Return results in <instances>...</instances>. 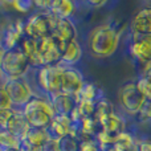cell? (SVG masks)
Segmentation results:
<instances>
[{
	"instance_id": "1",
	"label": "cell",
	"mask_w": 151,
	"mask_h": 151,
	"mask_svg": "<svg viewBox=\"0 0 151 151\" xmlns=\"http://www.w3.org/2000/svg\"><path fill=\"white\" fill-rule=\"evenodd\" d=\"M119 44V32L110 24L93 29L89 37V48L94 57L105 58L115 53Z\"/></svg>"
},
{
	"instance_id": "2",
	"label": "cell",
	"mask_w": 151,
	"mask_h": 151,
	"mask_svg": "<svg viewBox=\"0 0 151 151\" xmlns=\"http://www.w3.org/2000/svg\"><path fill=\"white\" fill-rule=\"evenodd\" d=\"M23 114L31 127L39 129H47L56 115L50 102L41 98H32L24 106Z\"/></svg>"
},
{
	"instance_id": "3",
	"label": "cell",
	"mask_w": 151,
	"mask_h": 151,
	"mask_svg": "<svg viewBox=\"0 0 151 151\" xmlns=\"http://www.w3.org/2000/svg\"><path fill=\"white\" fill-rule=\"evenodd\" d=\"M29 61L27 58L25 53L19 47L12 48V49L4 50V55L0 61V73L7 80H13V78H21L23 74L28 70Z\"/></svg>"
},
{
	"instance_id": "4",
	"label": "cell",
	"mask_w": 151,
	"mask_h": 151,
	"mask_svg": "<svg viewBox=\"0 0 151 151\" xmlns=\"http://www.w3.org/2000/svg\"><path fill=\"white\" fill-rule=\"evenodd\" d=\"M56 20L57 19L50 15L49 12H39L31 16V19L25 23L24 32L29 39L33 40L49 37L52 36L53 31H55Z\"/></svg>"
},
{
	"instance_id": "5",
	"label": "cell",
	"mask_w": 151,
	"mask_h": 151,
	"mask_svg": "<svg viewBox=\"0 0 151 151\" xmlns=\"http://www.w3.org/2000/svg\"><path fill=\"white\" fill-rule=\"evenodd\" d=\"M118 98L122 107L130 114H138L141 107L146 102V97L139 90L138 85L134 82L123 85L118 91Z\"/></svg>"
},
{
	"instance_id": "6",
	"label": "cell",
	"mask_w": 151,
	"mask_h": 151,
	"mask_svg": "<svg viewBox=\"0 0 151 151\" xmlns=\"http://www.w3.org/2000/svg\"><path fill=\"white\" fill-rule=\"evenodd\" d=\"M37 49H39V57L41 66L60 64L64 48L53 36L37 40Z\"/></svg>"
},
{
	"instance_id": "7",
	"label": "cell",
	"mask_w": 151,
	"mask_h": 151,
	"mask_svg": "<svg viewBox=\"0 0 151 151\" xmlns=\"http://www.w3.org/2000/svg\"><path fill=\"white\" fill-rule=\"evenodd\" d=\"M64 66L60 64L56 65L41 66L39 72V82L45 91L52 94L61 91V81H63Z\"/></svg>"
},
{
	"instance_id": "8",
	"label": "cell",
	"mask_w": 151,
	"mask_h": 151,
	"mask_svg": "<svg viewBox=\"0 0 151 151\" xmlns=\"http://www.w3.org/2000/svg\"><path fill=\"white\" fill-rule=\"evenodd\" d=\"M4 89L7 90L12 104L16 106H25L33 98L31 88L23 77L4 81Z\"/></svg>"
},
{
	"instance_id": "9",
	"label": "cell",
	"mask_w": 151,
	"mask_h": 151,
	"mask_svg": "<svg viewBox=\"0 0 151 151\" xmlns=\"http://www.w3.org/2000/svg\"><path fill=\"white\" fill-rule=\"evenodd\" d=\"M85 82L81 73L69 66H64L63 81H61V93L76 97L83 88Z\"/></svg>"
},
{
	"instance_id": "10",
	"label": "cell",
	"mask_w": 151,
	"mask_h": 151,
	"mask_svg": "<svg viewBox=\"0 0 151 151\" xmlns=\"http://www.w3.org/2000/svg\"><path fill=\"white\" fill-rule=\"evenodd\" d=\"M50 105H52L53 110H55L56 115H61V117H68L70 118L72 113L77 107V99L73 96H69L65 93H56L52 94L50 97Z\"/></svg>"
},
{
	"instance_id": "11",
	"label": "cell",
	"mask_w": 151,
	"mask_h": 151,
	"mask_svg": "<svg viewBox=\"0 0 151 151\" xmlns=\"http://www.w3.org/2000/svg\"><path fill=\"white\" fill-rule=\"evenodd\" d=\"M52 36L61 44V47L65 49L66 44L76 40L77 37V29L74 24L69 19H57Z\"/></svg>"
},
{
	"instance_id": "12",
	"label": "cell",
	"mask_w": 151,
	"mask_h": 151,
	"mask_svg": "<svg viewBox=\"0 0 151 151\" xmlns=\"http://www.w3.org/2000/svg\"><path fill=\"white\" fill-rule=\"evenodd\" d=\"M130 52L141 63H151V35L149 36H134L130 45Z\"/></svg>"
},
{
	"instance_id": "13",
	"label": "cell",
	"mask_w": 151,
	"mask_h": 151,
	"mask_svg": "<svg viewBox=\"0 0 151 151\" xmlns=\"http://www.w3.org/2000/svg\"><path fill=\"white\" fill-rule=\"evenodd\" d=\"M131 31L134 36L151 35V8H143L134 15L131 20Z\"/></svg>"
},
{
	"instance_id": "14",
	"label": "cell",
	"mask_w": 151,
	"mask_h": 151,
	"mask_svg": "<svg viewBox=\"0 0 151 151\" xmlns=\"http://www.w3.org/2000/svg\"><path fill=\"white\" fill-rule=\"evenodd\" d=\"M70 125H72L70 118L61 117V115H55L53 121L50 122V125L48 126L45 130H47L49 138L60 141L64 137L70 134Z\"/></svg>"
},
{
	"instance_id": "15",
	"label": "cell",
	"mask_w": 151,
	"mask_h": 151,
	"mask_svg": "<svg viewBox=\"0 0 151 151\" xmlns=\"http://www.w3.org/2000/svg\"><path fill=\"white\" fill-rule=\"evenodd\" d=\"M99 122V126H101L102 131H106L110 135L118 137L121 134H123V130H125V121L122 118H119L118 115H115L114 113L110 115H106V117H101L97 118Z\"/></svg>"
},
{
	"instance_id": "16",
	"label": "cell",
	"mask_w": 151,
	"mask_h": 151,
	"mask_svg": "<svg viewBox=\"0 0 151 151\" xmlns=\"http://www.w3.org/2000/svg\"><path fill=\"white\" fill-rule=\"evenodd\" d=\"M81 56H82V49H81V45L77 42V40H73V41L68 42L63 52V56H61V61L60 64H63L64 66H69L73 65V64H77L80 61Z\"/></svg>"
},
{
	"instance_id": "17",
	"label": "cell",
	"mask_w": 151,
	"mask_h": 151,
	"mask_svg": "<svg viewBox=\"0 0 151 151\" xmlns=\"http://www.w3.org/2000/svg\"><path fill=\"white\" fill-rule=\"evenodd\" d=\"M74 12V5L69 0H55L49 8V13L56 19H69Z\"/></svg>"
},
{
	"instance_id": "18",
	"label": "cell",
	"mask_w": 151,
	"mask_h": 151,
	"mask_svg": "<svg viewBox=\"0 0 151 151\" xmlns=\"http://www.w3.org/2000/svg\"><path fill=\"white\" fill-rule=\"evenodd\" d=\"M29 127H31V126H29V123L27 122V119H25V117H24L23 113L16 111V115L13 117L12 122L9 123V126H8L7 130L9 131V133L15 134L17 138H20L21 141H23V138L25 137L27 131L29 130Z\"/></svg>"
},
{
	"instance_id": "19",
	"label": "cell",
	"mask_w": 151,
	"mask_h": 151,
	"mask_svg": "<svg viewBox=\"0 0 151 151\" xmlns=\"http://www.w3.org/2000/svg\"><path fill=\"white\" fill-rule=\"evenodd\" d=\"M76 99L77 102H93V104H97V102L101 101V90L97 88L94 83H86L83 85V88L81 89V91L76 96Z\"/></svg>"
},
{
	"instance_id": "20",
	"label": "cell",
	"mask_w": 151,
	"mask_h": 151,
	"mask_svg": "<svg viewBox=\"0 0 151 151\" xmlns=\"http://www.w3.org/2000/svg\"><path fill=\"white\" fill-rule=\"evenodd\" d=\"M21 49L25 53L27 58H28V61H29V65H33V66L41 65L40 57H39V49H37V40L27 37L23 41V44H21Z\"/></svg>"
},
{
	"instance_id": "21",
	"label": "cell",
	"mask_w": 151,
	"mask_h": 151,
	"mask_svg": "<svg viewBox=\"0 0 151 151\" xmlns=\"http://www.w3.org/2000/svg\"><path fill=\"white\" fill-rule=\"evenodd\" d=\"M5 149H21V139L8 130L0 129V150Z\"/></svg>"
},
{
	"instance_id": "22",
	"label": "cell",
	"mask_w": 151,
	"mask_h": 151,
	"mask_svg": "<svg viewBox=\"0 0 151 151\" xmlns=\"http://www.w3.org/2000/svg\"><path fill=\"white\" fill-rule=\"evenodd\" d=\"M77 111L81 115V118H91L96 117V104L93 102H78L77 104Z\"/></svg>"
},
{
	"instance_id": "23",
	"label": "cell",
	"mask_w": 151,
	"mask_h": 151,
	"mask_svg": "<svg viewBox=\"0 0 151 151\" xmlns=\"http://www.w3.org/2000/svg\"><path fill=\"white\" fill-rule=\"evenodd\" d=\"M58 142H60V151H78V149H80L78 141L74 137H72L70 134L64 137Z\"/></svg>"
},
{
	"instance_id": "24",
	"label": "cell",
	"mask_w": 151,
	"mask_h": 151,
	"mask_svg": "<svg viewBox=\"0 0 151 151\" xmlns=\"http://www.w3.org/2000/svg\"><path fill=\"white\" fill-rule=\"evenodd\" d=\"M15 115H16V111L13 109L0 110V129L1 130H7Z\"/></svg>"
},
{
	"instance_id": "25",
	"label": "cell",
	"mask_w": 151,
	"mask_h": 151,
	"mask_svg": "<svg viewBox=\"0 0 151 151\" xmlns=\"http://www.w3.org/2000/svg\"><path fill=\"white\" fill-rule=\"evenodd\" d=\"M137 85H138L139 90L143 93V96L146 97V99H150L151 101V81L149 80V78H146V77L142 76V77L138 80Z\"/></svg>"
},
{
	"instance_id": "26",
	"label": "cell",
	"mask_w": 151,
	"mask_h": 151,
	"mask_svg": "<svg viewBox=\"0 0 151 151\" xmlns=\"http://www.w3.org/2000/svg\"><path fill=\"white\" fill-rule=\"evenodd\" d=\"M13 104L11 101L9 96H8L7 90L4 89V86H0V110L4 109H12Z\"/></svg>"
},
{
	"instance_id": "27",
	"label": "cell",
	"mask_w": 151,
	"mask_h": 151,
	"mask_svg": "<svg viewBox=\"0 0 151 151\" xmlns=\"http://www.w3.org/2000/svg\"><path fill=\"white\" fill-rule=\"evenodd\" d=\"M138 115H139V121H142V122H146V121L151 119V101L150 99H146L143 106L138 111Z\"/></svg>"
},
{
	"instance_id": "28",
	"label": "cell",
	"mask_w": 151,
	"mask_h": 151,
	"mask_svg": "<svg viewBox=\"0 0 151 151\" xmlns=\"http://www.w3.org/2000/svg\"><path fill=\"white\" fill-rule=\"evenodd\" d=\"M40 151H60V142L57 139H52L49 138L45 145L40 149Z\"/></svg>"
},
{
	"instance_id": "29",
	"label": "cell",
	"mask_w": 151,
	"mask_h": 151,
	"mask_svg": "<svg viewBox=\"0 0 151 151\" xmlns=\"http://www.w3.org/2000/svg\"><path fill=\"white\" fill-rule=\"evenodd\" d=\"M12 5L17 11H20V12H28V11L35 5V3H32V1H15V3H12Z\"/></svg>"
},
{
	"instance_id": "30",
	"label": "cell",
	"mask_w": 151,
	"mask_h": 151,
	"mask_svg": "<svg viewBox=\"0 0 151 151\" xmlns=\"http://www.w3.org/2000/svg\"><path fill=\"white\" fill-rule=\"evenodd\" d=\"M78 151H98V147L94 143L93 141H88V142H81L80 143V149Z\"/></svg>"
},
{
	"instance_id": "31",
	"label": "cell",
	"mask_w": 151,
	"mask_h": 151,
	"mask_svg": "<svg viewBox=\"0 0 151 151\" xmlns=\"http://www.w3.org/2000/svg\"><path fill=\"white\" fill-rule=\"evenodd\" d=\"M138 151H151V142L145 141V142H142V143H139Z\"/></svg>"
},
{
	"instance_id": "32",
	"label": "cell",
	"mask_w": 151,
	"mask_h": 151,
	"mask_svg": "<svg viewBox=\"0 0 151 151\" xmlns=\"http://www.w3.org/2000/svg\"><path fill=\"white\" fill-rule=\"evenodd\" d=\"M143 77L149 78V80L151 81V65L147 66V69H146V70H145V73H143Z\"/></svg>"
},
{
	"instance_id": "33",
	"label": "cell",
	"mask_w": 151,
	"mask_h": 151,
	"mask_svg": "<svg viewBox=\"0 0 151 151\" xmlns=\"http://www.w3.org/2000/svg\"><path fill=\"white\" fill-rule=\"evenodd\" d=\"M0 151H21V149H5V150H0Z\"/></svg>"
},
{
	"instance_id": "34",
	"label": "cell",
	"mask_w": 151,
	"mask_h": 151,
	"mask_svg": "<svg viewBox=\"0 0 151 151\" xmlns=\"http://www.w3.org/2000/svg\"><path fill=\"white\" fill-rule=\"evenodd\" d=\"M4 50H5V49L0 48V61H1V57H3V55H4Z\"/></svg>"
}]
</instances>
